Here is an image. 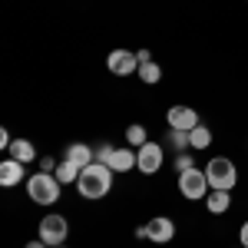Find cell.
Wrapping results in <instances>:
<instances>
[{"instance_id":"cell-1","label":"cell","mask_w":248,"mask_h":248,"mask_svg":"<svg viewBox=\"0 0 248 248\" xmlns=\"http://www.w3.org/2000/svg\"><path fill=\"white\" fill-rule=\"evenodd\" d=\"M113 175L116 172L109 166H103V162H93V166H86V169L79 172V182L77 189L83 199H103V195H109L113 189Z\"/></svg>"},{"instance_id":"cell-2","label":"cell","mask_w":248,"mask_h":248,"mask_svg":"<svg viewBox=\"0 0 248 248\" xmlns=\"http://www.w3.org/2000/svg\"><path fill=\"white\" fill-rule=\"evenodd\" d=\"M60 189H63V182H60L53 172H37V175L27 179V195L37 205H53L60 199Z\"/></svg>"},{"instance_id":"cell-3","label":"cell","mask_w":248,"mask_h":248,"mask_svg":"<svg viewBox=\"0 0 248 248\" xmlns=\"http://www.w3.org/2000/svg\"><path fill=\"white\" fill-rule=\"evenodd\" d=\"M205 179H209L212 189L232 192V189H235V182H238V169H235V162L225 159V155H212L209 162H205Z\"/></svg>"},{"instance_id":"cell-4","label":"cell","mask_w":248,"mask_h":248,"mask_svg":"<svg viewBox=\"0 0 248 248\" xmlns=\"http://www.w3.org/2000/svg\"><path fill=\"white\" fill-rule=\"evenodd\" d=\"M179 192H182V199H189V202H199V199H205V195L212 192L209 179H205V169L179 172Z\"/></svg>"},{"instance_id":"cell-5","label":"cell","mask_w":248,"mask_h":248,"mask_svg":"<svg viewBox=\"0 0 248 248\" xmlns=\"http://www.w3.org/2000/svg\"><path fill=\"white\" fill-rule=\"evenodd\" d=\"M66 235H70V225H66V218L63 215H43L40 218V238L46 242L50 248H57V245H63L66 242Z\"/></svg>"},{"instance_id":"cell-6","label":"cell","mask_w":248,"mask_h":248,"mask_svg":"<svg viewBox=\"0 0 248 248\" xmlns=\"http://www.w3.org/2000/svg\"><path fill=\"white\" fill-rule=\"evenodd\" d=\"M162 162H166V149H162L159 142H146V146L136 149V169L142 172V175L159 172V169H162Z\"/></svg>"},{"instance_id":"cell-7","label":"cell","mask_w":248,"mask_h":248,"mask_svg":"<svg viewBox=\"0 0 248 248\" xmlns=\"http://www.w3.org/2000/svg\"><path fill=\"white\" fill-rule=\"evenodd\" d=\"M106 66H109L113 77H133V73H139V57H136V50L119 46L106 57Z\"/></svg>"},{"instance_id":"cell-8","label":"cell","mask_w":248,"mask_h":248,"mask_svg":"<svg viewBox=\"0 0 248 248\" xmlns=\"http://www.w3.org/2000/svg\"><path fill=\"white\" fill-rule=\"evenodd\" d=\"M166 123H169V129H186V133H192L202 119H199V113L192 106H172L169 113H166Z\"/></svg>"},{"instance_id":"cell-9","label":"cell","mask_w":248,"mask_h":248,"mask_svg":"<svg viewBox=\"0 0 248 248\" xmlns=\"http://www.w3.org/2000/svg\"><path fill=\"white\" fill-rule=\"evenodd\" d=\"M146 235H149V242H155V245H166V242H172V235H175V222H172L169 215H155L153 222H146Z\"/></svg>"},{"instance_id":"cell-10","label":"cell","mask_w":248,"mask_h":248,"mask_svg":"<svg viewBox=\"0 0 248 248\" xmlns=\"http://www.w3.org/2000/svg\"><path fill=\"white\" fill-rule=\"evenodd\" d=\"M27 179V169H23V162L17 159H3L0 162V186H7V189H14Z\"/></svg>"},{"instance_id":"cell-11","label":"cell","mask_w":248,"mask_h":248,"mask_svg":"<svg viewBox=\"0 0 248 248\" xmlns=\"http://www.w3.org/2000/svg\"><path fill=\"white\" fill-rule=\"evenodd\" d=\"M66 162H73L77 169H86V166L96 162V153L86 142H73V146H66Z\"/></svg>"},{"instance_id":"cell-12","label":"cell","mask_w":248,"mask_h":248,"mask_svg":"<svg viewBox=\"0 0 248 248\" xmlns=\"http://www.w3.org/2000/svg\"><path fill=\"white\" fill-rule=\"evenodd\" d=\"M7 153H10V159H17V162H23V166H30V162H37V159H40L30 139H14Z\"/></svg>"},{"instance_id":"cell-13","label":"cell","mask_w":248,"mask_h":248,"mask_svg":"<svg viewBox=\"0 0 248 248\" xmlns=\"http://www.w3.org/2000/svg\"><path fill=\"white\" fill-rule=\"evenodd\" d=\"M229 205H232V192H225V189H212L209 195H205V209H209L212 215L229 212Z\"/></svg>"},{"instance_id":"cell-14","label":"cell","mask_w":248,"mask_h":248,"mask_svg":"<svg viewBox=\"0 0 248 248\" xmlns=\"http://www.w3.org/2000/svg\"><path fill=\"white\" fill-rule=\"evenodd\" d=\"M109 169H113V172L136 169V149H133V146H129V149H116L113 159H109Z\"/></svg>"},{"instance_id":"cell-15","label":"cell","mask_w":248,"mask_h":248,"mask_svg":"<svg viewBox=\"0 0 248 248\" xmlns=\"http://www.w3.org/2000/svg\"><path fill=\"white\" fill-rule=\"evenodd\" d=\"M189 139H192V153H205V149L212 146V129L205 126V123H199V126L189 133Z\"/></svg>"},{"instance_id":"cell-16","label":"cell","mask_w":248,"mask_h":248,"mask_svg":"<svg viewBox=\"0 0 248 248\" xmlns=\"http://www.w3.org/2000/svg\"><path fill=\"white\" fill-rule=\"evenodd\" d=\"M79 172H83V169H77L73 162H66V159H63V162L57 166V172H53V175H57L63 186H73V182H79Z\"/></svg>"},{"instance_id":"cell-17","label":"cell","mask_w":248,"mask_h":248,"mask_svg":"<svg viewBox=\"0 0 248 248\" xmlns=\"http://www.w3.org/2000/svg\"><path fill=\"white\" fill-rule=\"evenodd\" d=\"M136 77L142 79V83H159V79H162V70H159L155 60H149V63H139V73H136Z\"/></svg>"},{"instance_id":"cell-18","label":"cell","mask_w":248,"mask_h":248,"mask_svg":"<svg viewBox=\"0 0 248 248\" xmlns=\"http://www.w3.org/2000/svg\"><path fill=\"white\" fill-rule=\"evenodd\" d=\"M166 142H169L172 149H179V153H186V149H192V139L186 129H169V136H166Z\"/></svg>"},{"instance_id":"cell-19","label":"cell","mask_w":248,"mask_h":248,"mask_svg":"<svg viewBox=\"0 0 248 248\" xmlns=\"http://www.w3.org/2000/svg\"><path fill=\"white\" fill-rule=\"evenodd\" d=\"M126 142H129L133 149H139V146H146V142H149V136H146V126H139V123H133V126L126 129Z\"/></svg>"},{"instance_id":"cell-20","label":"cell","mask_w":248,"mask_h":248,"mask_svg":"<svg viewBox=\"0 0 248 248\" xmlns=\"http://www.w3.org/2000/svg\"><path fill=\"white\" fill-rule=\"evenodd\" d=\"M189 169H195V153H192V149L175 153V175H179V172H189Z\"/></svg>"},{"instance_id":"cell-21","label":"cell","mask_w":248,"mask_h":248,"mask_svg":"<svg viewBox=\"0 0 248 248\" xmlns=\"http://www.w3.org/2000/svg\"><path fill=\"white\" fill-rule=\"evenodd\" d=\"M93 153H96V162H103V166H109V159H113L116 146H109V142H99V146H96Z\"/></svg>"},{"instance_id":"cell-22","label":"cell","mask_w":248,"mask_h":248,"mask_svg":"<svg viewBox=\"0 0 248 248\" xmlns=\"http://www.w3.org/2000/svg\"><path fill=\"white\" fill-rule=\"evenodd\" d=\"M37 166H40V172H57V159H53V155H40L37 159Z\"/></svg>"},{"instance_id":"cell-23","label":"cell","mask_w":248,"mask_h":248,"mask_svg":"<svg viewBox=\"0 0 248 248\" xmlns=\"http://www.w3.org/2000/svg\"><path fill=\"white\" fill-rule=\"evenodd\" d=\"M238 242H242V248H248V222L242 225V232H238Z\"/></svg>"},{"instance_id":"cell-24","label":"cell","mask_w":248,"mask_h":248,"mask_svg":"<svg viewBox=\"0 0 248 248\" xmlns=\"http://www.w3.org/2000/svg\"><path fill=\"white\" fill-rule=\"evenodd\" d=\"M10 142H14V139L7 136V129H0V146H3V149H10Z\"/></svg>"},{"instance_id":"cell-25","label":"cell","mask_w":248,"mask_h":248,"mask_svg":"<svg viewBox=\"0 0 248 248\" xmlns=\"http://www.w3.org/2000/svg\"><path fill=\"white\" fill-rule=\"evenodd\" d=\"M136 57H139V63H149V60H153V53H149V50H136Z\"/></svg>"},{"instance_id":"cell-26","label":"cell","mask_w":248,"mask_h":248,"mask_svg":"<svg viewBox=\"0 0 248 248\" xmlns=\"http://www.w3.org/2000/svg\"><path fill=\"white\" fill-rule=\"evenodd\" d=\"M23 248H50V245H46L43 238H37V242H27V245H23Z\"/></svg>"},{"instance_id":"cell-27","label":"cell","mask_w":248,"mask_h":248,"mask_svg":"<svg viewBox=\"0 0 248 248\" xmlns=\"http://www.w3.org/2000/svg\"><path fill=\"white\" fill-rule=\"evenodd\" d=\"M57 248H63V245H57Z\"/></svg>"}]
</instances>
